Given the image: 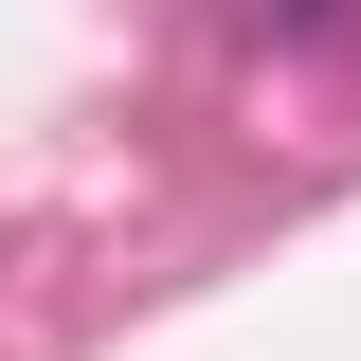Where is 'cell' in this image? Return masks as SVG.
<instances>
[{"label":"cell","instance_id":"obj_1","mask_svg":"<svg viewBox=\"0 0 361 361\" xmlns=\"http://www.w3.org/2000/svg\"><path fill=\"white\" fill-rule=\"evenodd\" d=\"M235 18H271V37H325V18H361V0H235Z\"/></svg>","mask_w":361,"mask_h":361}]
</instances>
